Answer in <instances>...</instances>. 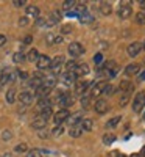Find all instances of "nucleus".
I'll use <instances>...</instances> for the list:
<instances>
[{
  "instance_id": "nucleus-1",
  "label": "nucleus",
  "mask_w": 145,
  "mask_h": 157,
  "mask_svg": "<svg viewBox=\"0 0 145 157\" xmlns=\"http://www.w3.org/2000/svg\"><path fill=\"white\" fill-rule=\"evenodd\" d=\"M67 52H69L70 57L76 58V57H81V55L84 54V47H83L80 43H78V41H75V43H70V44H69Z\"/></svg>"
},
{
  "instance_id": "nucleus-2",
  "label": "nucleus",
  "mask_w": 145,
  "mask_h": 157,
  "mask_svg": "<svg viewBox=\"0 0 145 157\" xmlns=\"http://www.w3.org/2000/svg\"><path fill=\"white\" fill-rule=\"evenodd\" d=\"M143 107H145V91H140V93L136 94V98L133 101V110L136 113H140Z\"/></svg>"
},
{
  "instance_id": "nucleus-3",
  "label": "nucleus",
  "mask_w": 145,
  "mask_h": 157,
  "mask_svg": "<svg viewBox=\"0 0 145 157\" xmlns=\"http://www.w3.org/2000/svg\"><path fill=\"white\" fill-rule=\"evenodd\" d=\"M69 116H70V113H69L67 109H61V110H58V112L53 115V121H55L56 126H61Z\"/></svg>"
},
{
  "instance_id": "nucleus-4",
  "label": "nucleus",
  "mask_w": 145,
  "mask_h": 157,
  "mask_svg": "<svg viewBox=\"0 0 145 157\" xmlns=\"http://www.w3.org/2000/svg\"><path fill=\"white\" fill-rule=\"evenodd\" d=\"M50 63H51V58L47 57V55H39L36 64H37V69L39 71H44V69H50Z\"/></svg>"
},
{
  "instance_id": "nucleus-5",
  "label": "nucleus",
  "mask_w": 145,
  "mask_h": 157,
  "mask_svg": "<svg viewBox=\"0 0 145 157\" xmlns=\"http://www.w3.org/2000/svg\"><path fill=\"white\" fill-rule=\"evenodd\" d=\"M62 63H64V57L62 55L55 57L53 60H51V63H50V69L53 71V72H59L61 68H62Z\"/></svg>"
},
{
  "instance_id": "nucleus-6",
  "label": "nucleus",
  "mask_w": 145,
  "mask_h": 157,
  "mask_svg": "<svg viewBox=\"0 0 145 157\" xmlns=\"http://www.w3.org/2000/svg\"><path fill=\"white\" fill-rule=\"evenodd\" d=\"M131 14H133V10H131L129 5H120V8L117 11V16L120 19H128L131 17Z\"/></svg>"
},
{
  "instance_id": "nucleus-7",
  "label": "nucleus",
  "mask_w": 145,
  "mask_h": 157,
  "mask_svg": "<svg viewBox=\"0 0 145 157\" xmlns=\"http://www.w3.org/2000/svg\"><path fill=\"white\" fill-rule=\"evenodd\" d=\"M106 85H108V82H98V83H95L94 88H92V91L89 93L90 98H95V96L103 94V91H104V88H106Z\"/></svg>"
},
{
  "instance_id": "nucleus-8",
  "label": "nucleus",
  "mask_w": 145,
  "mask_h": 157,
  "mask_svg": "<svg viewBox=\"0 0 145 157\" xmlns=\"http://www.w3.org/2000/svg\"><path fill=\"white\" fill-rule=\"evenodd\" d=\"M140 50H142V44H140L139 41L131 43V44L128 46V49H126V52H128V55H129V57H137Z\"/></svg>"
},
{
  "instance_id": "nucleus-9",
  "label": "nucleus",
  "mask_w": 145,
  "mask_h": 157,
  "mask_svg": "<svg viewBox=\"0 0 145 157\" xmlns=\"http://www.w3.org/2000/svg\"><path fill=\"white\" fill-rule=\"evenodd\" d=\"M58 102L65 109V107H69V105H72V104H73V98L69 93H61L59 98H58Z\"/></svg>"
},
{
  "instance_id": "nucleus-10",
  "label": "nucleus",
  "mask_w": 145,
  "mask_h": 157,
  "mask_svg": "<svg viewBox=\"0 0 145 157\" xmlns=\"http://www.w3.org/2000/svg\"><path fill=\"white\" fill-rule=\"evenodd\" d=\"M33 93H30V91H22L20 96H19V101L23 104V105H30V104L33 102Z\"/></svg>"
},
{
  "instance_id": "nucleus-11",
  "label": "nucleus",
  "mask_w": 145,
  "mask_h": 157,
  "mask_svg": "<svg viewBox=\"0 0 145 157\" xmlns=\"http://www.w3.org/2000/svg\"><path fill=\"white\" fill-rule=\"evenodd\" d=\"M95 112L100 113V115H104L108 112V102L104 101V99H98L95 102Z\"/></svg>"
},
{
  "instance_id": "nucleus-12",
  "label": "nucleus",
  "mask_w": 145,
  "mask_h": 157,
  "mask_svg": "<svg viewBox=\"0 0 145 157\" xmlns=\"http://www.w3.org/2000/svg\"><path fill=\"white\" fill-rule=\"evenodd\" d=\"M73 74H75L76 77H83V75L89 74V66H87L86 63H83V64H78V66L75 68V71H73Z\"/></svg>"
},
{
  "instance_id": "nucleus-13",
  "label": "nucleus",
  "mask_w": 145,
  "mask_h": 157,
  "mask_svg": "<svg viewBox=\"0 0 145 157\" xmlns=\"http://www.w3.org/2000/svg\"><path fill=\"white\" fill-rule=\"evenodd\" d=\"M133 88H134V85L131 83V82H128V80H123V82L120 83V86H118L120 93H123V94H129L131 91H133Z\"/></svg>"
},
{
  "instance_id": "nucleus-14",
  "label": "nucleus",
  "mask_w": 145,
  "mask_h": 157,
  "mask_svg": "<svg viewBox=\"0 0 145 157\" xmlns=\"http://www.w3.org/2000/svg\"><path fill=\"white\" fill-rule=\"evenodd\" d=\"M50 88H47V86H44V85H41V86H39L37 90H36V96L39 98V99H45V98H48V94H50Z\"/></svg>"
},
{
  "instance_id": "nucleus-15",
  "label": "nucleus",
  "mask_w": 145,
  "mask_h": 157,
  "mask_svg": "<svg viewBox=\"0 0 145 157\" xmlns=\"http://www.w3.org/2000/svg\"><path fill=\"white\" fill-rule=\"evenodd\" d=\"M139 71H140V66L137 63H131V64H128V66L125 68V74L126 75H136Z\"/></svg>"
},
{
  "instance_id": "nucleus-16",
  "label": "nucleus",
  "mask_w": 145,
  "mask_h": 157,
  "mask_svg": "<svg viewBox=\"0 0 145 157\" xmlns=\"http://www.w3.org/2000/svg\"><path fill=\"white\" fill-rule=\"evenodd\" d=\"M33 129H37V130H42V129H45V126H47V120H44L42 116H37L36 120L33 121Z\"/></svg>"
},
{
  "instance_id": "nucleus-17",
  "label": "nucleus",
  "mask_w": 145,
  "mask_h": 157,
  "mask_svg": "<svg viewBox=\"0 0 145 157\" xmlns=\"http://www.w3.org/2000/svg\"><path fill=\"white\" fill-rule=\"evenodd\" d=\"M76 80V75L73 74V72H64V75H62V82L65 83V85H70V83H73Z\"/></svg>"
},
{
  "instance_id": "nucleus-18",
  "label": "nucleus",
  "mask_w": 145,
  "mask_h": 157,
  "mask_svg": "<svg viewBox=\"0 0 145 157\" xmlns=\"http://www.w3.org/2000/svg\"><path fill=\"white\" fill-rule=\"evenodd\" d=\"M27 17H39V8L34 5L27 6Z\"/></svg>"
},
{
  "instance_id": "nucleus-19",
  "label": "nucleus",
  "mask_w": 145,
  "mask_h": 157,
  "mask_svg": "<svg viewBox=\"0 0 145 157\" xmlns=\"http://www.w3.org/2000/svg\"><path fill=\"white\" fill-rule=\"evenodd\" d=\"M87 85H89V82L80 80V82L76 83V86H75V93H76V94H83L84 91H86V88H87Z\"/></svg>"
},
{
  "instance_id": "nucleus-20",
  "label": "nucleus",
  "mask_w": 145,
  "mask_h": 157,
  "mask_svg": "<svg viewBox=\"0 0 145 157\" xmlns=\"http://www.w3.org/2000/svg\"><path fill=\"white\" fill-rule=\"evenodd\" d=\"M92 126H94V123H92V120H89V118H84V120H81V130H86V132H89V130H92Z\"/></svg>"
},
{
  "instance_id": "nucleus-21",
  "label": "nucleus",
  "mask_w": 145,
  "mask_h": 157,
  "mask_svg": "<svg viewBox=\"0 0 145 157\" xmlns=\"http://www.w3.org/2000/svg\"><path fill=\"white\" fill-rule=\"evenodd\" d=\"M42 85L51 90V88H53V86L56 85V77H55V75H50V77L44 78V82H42Z\"/></svg>"
},
{
  "instance_id": "nucleus-22",
  "label": "nucleus",
  "mask_w": 145,
  "mask_h": 157,
  "mask_svg": "<svg viewBox=\"0 0 145 157\" xmlns=\"http://www.w3.org/2000/svg\"><path fill=\"white\" fill-rule=\"evenodd\" d=\"M100 10H101V14H104V16H108V14H111V13H112V6L108 2H101Z\"/></svg>"
},
{
  "instance_id": "nucleus-23",
  "label": "nucleus",
  "mask_w": 145,
  "mask_h": 157,
  "mask_svg": "<svg viewBox=\"0 0 145 157\" xmlns=\"http://www.w3.org/2000/svg\"><path fill=\"white\" fill-rule=\"evenodd\" d=\"M9 74H11V71H9L8 68L2 71V75H0V86H2V85H5V83H8V82H9Z\"/></svg>"
},
{
  "instance_id": "nucleus-24",
  "label": "nucleus",
  "mask_w": 145,
  "mask_h": 157,
  "mask_svg": "<svg viewBox=\"0 0 145 157\" xmlns=\"http://www.w3.org/2000/svg\"><path fill=\"white\" fill-rule=\"evenodd\" d=\"M67 120H69V123H70L72 126H76L78 123H81L83 118H81V113H73V115H70V116L67 118Z\"/></svg>"
},
{
  "instance_id": "nucleus-25",
  "label": "nucleus",
  "mask_w": 145,
  "mask_h": 157,
  "mask_svg": "<svg viewBox=\"0 0 145 157\" xmlns=\"http://www.w3.org/2000/svg\"><path fill=\"white\" fill-rule=\"evenodd\" d=\"M78 19H80L81 24H89V22H92L94 17H92L87 11H84V13H81V14H78Z\"/></svg>"
},
{
  "instance_id": "nucleus-26",
  "label": "nucleus",
  "mask_w": 145,
  "mask_h": 157,
  "mask_svg": "<svg viewBox=\"0 0 145 157\" xmlns=\"http://www.w3.org/2000/svg\"><path fill=\"white\" fill-rule=\"evenodd\" d=\"M76 3H78V2H75V0H65V2L62 3V8L69 13V11H73V10H75Z\"/></svg>"
},
{
  "instance_id": "nucleus-27",
  "label": "nucleus",
  "mask_w": 145,
  "mask_h": 157,
  "mask_svg": "<svg viewBox=\"0 0 145 157\" xmlns=\"http://www.w3.org/2000/svg\"><path fill=\"white\" fill-rule=\"evenodd\" d=\"M6 102L8 104H14L16 102V90L14 88H11L6 91Z\"/></svg>"
},
{
  "instance_id": "nucleus-28",
  "label": "nucleus",
  "mask_w": 145,
  "mask_h": 157,
  "mask_svg": "<svg viewBox=\"0 0 145 157\" xmlns=\"http://www.w3.org/2000/svg\"><path fill=\"white\" fill-rule=\"evenodd\" d=\"M69 134H70V137H75V138H78L81 134H83V130H81V127L80 126H72L70 127V130H69Z\"/></svg>"
},
{
  "instance_id": "nucleus-29",
  "label": "nucleus",
  "mask_w": 145,
  "mask_h": 157,
  "mask_svg": "<svg viewBox=\"0 0 145 157\" xmlns=\"http://www.w3.org/2000/svg\"><path fill=\"white\" fill-rule=\"evenodd\" d=\"M28 61H37V58H39V52L36 50V49H31L30 52H28V55L25 57Z\"/></svg>"
},
{
  "instance_id": "nucleus-30",
  "label": "nucleus",
  "mask_w": 145,
  "mask_h": 157,
  "mask_svg": "<svg viewBox=\"0 0 145 157\" xmlns=\"http://www.w3.org/2000/svg\"><path fill=\"white\" fill-rule=\"evenodd\" d=\"M115 141V135L114 134H104L103 135V143L104 145H111V143Z\"/></svg>"
},
{
  "instance_id": "nucleus-31",
  "label": "nucleus",
  "mask_w": 145,
  "mask_h": 157,
  "mask_svg": "<svg viewBox=\"0 0 145 157\" xmlns=\"http://www.w3.org/2000/svg\"><path fill=\"white\" fill-rule=\"evenodd\" d=\"M37 107L41 109V110L48 109V107H50V99H48V98H45V99H39V102H37Z\"/></svg>"
},
{
  "instance_id": "nucleus-32",
  "label": "nucleus",
  "mask_w": 145,
  "mask_h": 157,
  "mask_svg": "<svg viewBox=\"0 0 145 157\" xmlns=\"http://www.w3.org/2000/svg\"><path fill=\"white\" fill-rule=\"evenodd\" d=\"M76 66H78V64L75 63V60H70V61H67V63H65V72H73Z\"/></svg>"
},
{
  "instance_id": "nucleus-33",
  "label": "nucleus",
  "mask_w": 145,
  "mask_h": 157,
  "mask_svg": "<svg viewBox=\"0 0 145 157\" xmlns=\"http://www.w3.org/2000/svg\"><path fill=\"white\" fill-rule=\"evenodd\" d=\"M136 22L139 25H145V11H140L136 14Z\"/></svg>"
},
{
  "instance_id": "nucleus-34",
  "label": "nucleus",
  "mask_w": 145,
  "mask_h": 157,
  "mask_svg": "<svg viewBox=\"0 0 145 157\" xmlns=\"http://www.w3.org/2000/svg\"><path fill=\"white\" fill-rule=\"evenodd\" d=\"M12 60H14V63H22L25 60V54L23 52H16L14 57H12Z\"/></svg>"
},
{
  "instance_id": "nucleus-35",
  "label": "nucleus",
  "mask_w": 145,
  "mask_h": 157,
  "mask_svg": "<svg viewBox=\"0 0 145 157\" xmlns=\"http://www.w3.org/2000/svg\"><path fill=\"white\" fill-rule=\"evenodd\" d=\"M90 94H83L81 96V105L86 109V107H89V104H90Z\"/></svg>"
},
{
  "instance_id": "nucleus-36",
  "label": "nucleus",
  "mask_w": 145,
  "mask_h": 157,
  "mask_svg": "<svg viewBox=\"0 0 145 157\" xmlns=\"http://www.w3.org/2000/svg\"><path fill=\"white\" fill-rule=\"evenodd\" d=\"M42 154H44V151H41V149H31V151H28L27 157H44Z\"/></svg>"
},
{
  "instance_id": "nucleus-37",
  "label": "nucleus",
  "mask_w": 145,
  "mask_h": 157,
  "mask_svg": "<svg viewBox=\"0 0 145 157\" xmlns=\"http://www.w3.org/2000/svg\"><path fill=\"white\" fill-rule=\"evenodd\" d=\"M118 123H120V116H114V118H112V120H111V121H109V123L106 124V127H108V129H111V127H114V126H117Z\"/></svg>"
},
{
  "instance_id": "nucleus-38",
  "label": "nucleus",
  "mask_w": 145,
  "mask_h": 157,
  "mask_svg": "<svg viewBox=\"0 0 145 157\" xmlns=\"http://www.w3.org/2000/svg\"><path fill=\"white\" fill-rule=\"evenodd\" d=\"M55 36L56 35H53V33H47V36H45L47 44H55Z\"/></svg>"
},
{
  "instance_id": "nucleus-39",
  "label": "nucleus",
  "mask_w": 145,
  "mask_h": 157,
  "mask_svg": "<svg viewBox=\"0 0 145 157\" xmlns=\"http://www.w3.org/2000/svg\"><path fill=\"white\" fill-rule=\"evenodd\" d=\"M2 138H3V140H11V138H12L11 130H3V132H2Z\"/></svg>"
},
{
  "instance_id": "nucleus-40",
  "label": "nucleus",
  "mask_w": 145,
  "mask_h": 157,
  "mask_svg": "<svg viewBox=\"0 0 145 157\" xmlns=\"http://www.w3.org/2000/svg\"><path fill=\"white\" fill-rule=\"evenodd\" d=\"M25 151H27V145L25 143H20V145L16 146V152H25Z\"/></svg>"
},
{
  "instance_id": "nucleus-41",
  "label": "nucleus",
  "mask_w": 145,
  "mask_h": 157,
  "mask_svg": "<svg viewBox=\"0 0 145 157\" xmlns=\"http://www.w3.org/2000/svg\"><path fill=\"white\" fill-rule=\"evenodd\" d=\"M45 24H47V19L37 17V21H36V25H37V27H45Z\"/></svg>"
},
{
  "instance_id": "nucleus-42",
  "label": "nucleus",
  "mask_w": 145,
  "mask_h": 157,
  "mask_svg": "<svg viewBox=\"0 0 145 157\" xmlns=\"http://www.w3.org/2000/svg\"><path fill=\"white\" fill-rule=\"evenodd\" d=\"M70 32H72L70 25H62V29H61V33H62V35H67V33H70Z\"/></svg>"
},
{
  "instance_id": "nucleus-43",
  "label": "nucleus",
  "mask_w": 145,
  "mask_h": 157,
  "mask_svg": "<svg viewBox=\"0 0 145 157\" xmlns=\"http://www.w3.org/2000/svg\"><path fill=\"white\" fill-rule=\"evenodd\" d=\"M112 91H114V86L108 83L106 88H104V91H103V94H112Z\"/></svg>"
},
{
  "instance_id": "nucleus-44",
  "label": "nucleus",
  "mask_w": 145,
  "mask_h": 157,
  "mask_svg": "<svg viewBox=\"0 0 145 157\" xmlns=\"http://www.w3.org/2000/svg\"><path fill=\"white\" fill-rule=\"evenodd\" d=\"M17 77H19V78H22V80H27V78H28V72L17 71Z\"/></svg>"
},
{
  "instance_id": "nucleus-45",
  "label": "nucleus",
  "mask_w": 145,
  "mask_h": 157,
  "mask_svg": "<svg viewBox=\"0 0 145 157\" xmlns=\"http://www.w3.org/2000/svg\"><path fill=\"white\" fill-rule=\"evenodd\" d=\"M28 22H30V21H28V17H27V16H23V17H20V19H19V25H22V27L28 25Z\"/></svg>"
},
{
  "instance_id": "nucleus-46",
  "label": "nucleus",
  "mask_w": 145,
  "mask_h": 157,
  "mask_svg": "<svg viewBox=\"0 0 145 157\" xmlns=\"http://www.w3.org/2000/svg\"><path fill=\"white\" fill-rule=\"evenodd\" d=\"M62 130H64L62 126H56V127L53 129V132H51V134H53V135H61V134H62Z\"/></svg>"
},
{
  "instance_id": "nucleus-47",
  "label": "nucleus",
  "mask_w": 145,
  "mask_h": 157,
  "mask_svg": "<svg viewBox=\"0 0 145 157\" xmlns=\"http://www.w3.org/2000/svg\"><path fill=\"white\" fill-rule=\"evenodd\" d=\"M12 5L17 6V8H20V6H23V5H27V2H25V0H14V2H12Z\"/></svg>"
},
{
  "instance_id": "nucleus-48",
  "label": "nucleus",
  "mask_w": 145,
  "mask_h": 157,
  "mask_svg": "<svg viewBox=\"0 0 145 157\" xmlns=\"http://www.w3.org/2000/svg\"><path fill=\"white\" fill-rule=\"evenodd\" d=\"M31 41H33V36H30V35L23 38V44H31Z\"/></svg>"
},
{
  "instance_id": "nucleus-49",
  "label": "nucleus",
  "mask_w": 145,
  "mask_h": 157,
  "mask_svg": "<svg viewBox=\"0 0 145 157\" xmlns=\"http://www.w3.org/2000/svg\"><path fill=\"white\" fill-rule=\"evenodd\" d=\"M62 43V36L61 35H56L55 36V44H61Z\"/></svg>"
},
{
  "instance_id": "nucleus-50",
  "label": "nucleus",
  "mask_w": 145,
  "mask_h": 157,
  "mask_svg": "<svg viewBox=\"0 0 145 157\" xmlns=\"http://www.w3.org/2000/svg\"><path fill=\"white\" fill-rule=\"evenodd\" d=\"M101 60H103V55H101V54H97V55L94 57V61H95V63H100Z\"/></svg>"
},
{
  "instance_id": "nucleus-51",
  "label": "nucleus",
  "mask_w": 145,
  "mask_h": 157,
  "mask_svg": "<svg viewBox=\"0 0 145 157\" xmlns=\"http://www.w3.org/2000/svg\"><path fill=\"white\" fill-rule=\"evenodd\" d=\"M126 102H128V94H125V96H123V98L120 99V105L123 107V105H125V104H126Z\"/></svg>"
},
{
  "instance_id": "nucleus-52",
  "label": "nucleus",
  "mask_w": 145,
  "mask_h": 157,
  "mask_svg": "<svg viewBox=\"0 0 145 157\" xmlns=\"http://www.w3.org/2000/svg\"><path fill=\"white\" fill-rule=\"evenodd\" d=\"M5 43H6V36L5 35H0V47H2Z\"/></svg>"
},
{
  "instance_id": "nucleus-53",
  "label": "nucleus",
  "mask_w": 145,
  "mask_h": 157,
  "mask_svg": "<svg viewBox=\"0 0 145 157\" xmlns=\"http://www.w3.org/2000/svg\"><path fill=\"white\" fill-rule=\"evenodd\" d=\"M39 137H41V138H45V137H48V134L44 132V129H42V130H39Z\"/></svg>"
},
{
  "instance_id": "nucleus-54",
  "label": "nucleus",
  "mask_w": 145,
  "mask_h": 157,
  "mask_svg": "<svg viewBox=\"0 0 145 157\" xmlns=\"http://www.w3.org/2000/svg\"><path fill=\"white\" fill-rule=\"evenodd\" d=\"M139 5H140V8H142V10H145V0H140Z\"/></svg>"
},
{
  "instance_id": "nucleus-55",
  "label": "nucleus",
  "mask_w": 145,
  "mask_h": 157,
  "mask_svg": "<svg viewBox=\"0 0 145 157\" xmlns=\"http://www.w3.org/2000/svg\"><path fill=\"white\" fill-rule=\"evenodd\" d=\"M117 155H118V152H117V151H112V152H111V155H109V157H117Z\"/></svg>"
},
{
  "instance_id": "nucleus-56",
  "label": "nucleus",
  "mask_w": 145,
  "mask_h": 157,
  "mask_svg": "<svg viewBox=\"0 0 145 157\" xmlns=\"http://www.w3.org/2000/svg\"><path fill=\"white\" fill-rule=\"evenodd\" d=\"M139 78H140V80H145V72H142V74H140V77H139Z\"/></svg>"
},
{
  "instance_id": "nucleus-57",
  "label": "nucleus",
  "mask_w": 145,
  "mask_h": 157,
  "mask_svg": "<svg viewBox=\"0 0 145 157\" xmlns=\"http://www.w3.org/2000/svg\"><path fill=\"white\" fill-rule=\"evenodd\" d=\"M140 154H142V155H143V157H145V146H143V148H142V151H140Z\"/></svg>"
},
{
  "instance_id": "nucleus-58",
  "label": "nucleus",
  "mask_w": 145,
  "mask_h": 157,
  "mask_svg": "<svg viewBox=\"0 0 145 157\" xmlns=\"http://www.w3.org/2000/svg\"><path fill=\"white\" fill-rule=\"evenodd\" d=\"M137 155H139V154H133V155H129V157H137Z\"/></svg>"
},
{
  "instance_id": "nucleus-59",
  "label": "nucleus",
  "mask_w": 145,
  "mask_h": 157,
  "mask_svg": "<svg viewBox=\"0 0 145 157\" xmlns=\"http://www.w3.org/2000/svg\"><path fill=\"white\" fill-rule=\"evenodd\" d=\"M142 49H143V50H145V43H143V44H142Z\"/></svg>"
},
{
  "instance_id": "nucleus-60",
  "label": "nucleus",
  "mask_w": 145,
  "mask_h": 157,
  "mask_svg": "<svg viewBox=\"0 0 145 157\" xmlns=\"http://www.w3.org/2000/svg\"><path fill=\"white\" fill-rule=\"evenodd\" d=\"M117 157H126V155H117Z\"/></svg>"
},
{
  "instance_id": "nucleus-61",
  "label": "nucleus",
  "mask_w": 145,
  "mask_h": 157,
  "mask_svg": "<svg viewBox=\"0 0 145 157\" xmlns=\"http://www.w3.org/2000/svg\"><path fill=\"white\" fill-rule=\"evenodd\" d=\"M143 118H145V115H143Z\"/></svg>"
}]
</instances>
